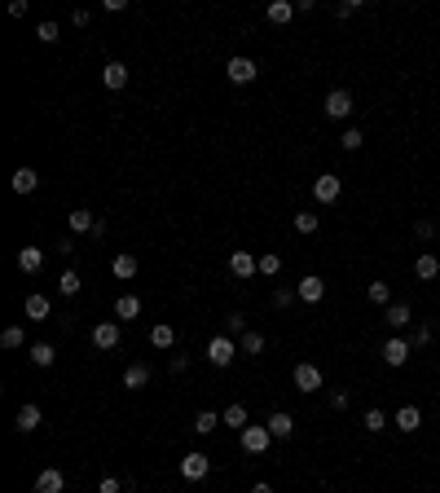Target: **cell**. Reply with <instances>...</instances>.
<instances>
[{
    "instance_id": "cell-1",
    "label": "cell",
    "mask_w": 440,
    "mask_h": 493,
    "mask_svg": "<svg viewBox=\"0 0 440 493\" xmlns=\"http://www.w3.org/2000/svg\"><path fill=\"white\" fill-rule=\"evenodd\" d=\"M238 436H242V449H247V454H265L269 440H273V431H269L265 423H247Z\"/></svg>"
},
{
    "instance_id": "cell-2",
    "label": "cell",
    "mask_w": 440,
    "mask_h": 493,
    "mask_svg": "<svg viewBox=\"0 0 440 493\" xmlns=\"http://www.w3.org/2000/svg\"><path fill=\"white\" fill-rule=\"evenodd\" d=\"M233 357H238V344L229 339V335H216V339L207 344V362L211 366H229Z\"/></svg>"
},
{
    "instance_id": "cell-3",
    "label": "cell",
    "mask_w": 440,
    "mask_h": 493,
    "mask_svg": "<svg viewBox=\"0 0 440 493\" xmlns=\"http://www.w3.org/2000/svg\"><path fill=\"white\" fill-rule=\"evenodd\" d=\"M339 194H343V176L326 172V176H317V181H313V198L317 203H335Z\"/></svg>"
},
{
    "instance_id": "cell-4",
    "label": "cell",
    "mask_w": 440,
    "mask_h": 493,
    "mask_svg": "<svg viewBox=\"0 0 440 493\" xmlns=\"http://www.w3.org/2000/svg\"><path fill=\"white\" fill-rule=\"evenodd\" d=\"M207 472H211V458H207V454H185V458H181V476L194 480V485H198V480H207Z\"/></svg>"
},
{
    "instance_id": "cell-5",
    "label": "cell",
    "mask_w": 440,
    "mask_h": 493,
    "mask_svg": "<svg viewBox=\"0 0 440 493\" xmlns=\"http://www.w3.org/2000/svg\"><path fill=\"white\" fill-rule=\"evenodd\" d=\"M410 353H414V344H410V339H401V335H392V339L383 344V362H388V366H405V362H410Z\"/></svg>"
},
{
    "instance_id": "cell-6",
    "label": "cell",
    "mask_w": 440,
    "mask_h": 493,
    "mask_svg": "<svg viewBox=\"0 0 440 493\" xmlns=\"http://www.w3.org/2000/svg\"><path fill=\"white\" fill-rule=\"evenodd\" d=\"M224 75H229L233 84H251L260 75V66L251 62V57H229V66H224Z\"/></svg>"
},
{
    "instance_id": "cell-7",
    "label": "cell",
    "mask_w": 440,
    "mask_h": 493,
    "mask_svg": "<svg viewBox=\"0 0 440 493\" xmlns=\"http://www.w3.org/2000/svg\"><path fill=\"white\" fill-rule=\"evenodd\" d=\"M326 115H330V119H348V115H352V93H348V89L326 93Z\"/></svg>"
},
{
    "instance_id": "cell-8",
    "label": "cell",
    "mask_w": 440,
    "mask_h": 493,
    "mask_svg": "<svg viewBox=\"0 0 440 493\" xmlns=\"http://www.w3.org/2000/svg\"><path fill=\"white\" fill-rule=\"evenodd\" d=\"M295 388H300V392H317V388H322V370H317L313 362H300V366H295Z\"/></svg>"
},
{
    "instance_id": "cell-9",
    "label": "cell",
    "mask_w": 440,
    "mask_h": 493,
    "mask_svg": "<svg viewBox=\"0 0 440 493\" xmlns=\"http://www.w3.org/2000/svg\"><path fill=\"white\" fill-rule=\"evenodd\" d=\"M93 348H106V353L119 348V322H97L93 326Z\"/></svg>"
},
{
    "instance_id": "cell-10",
    "label": "cell",
    "mask_w": 440,
    "mask_h": 493,
    "mask_svg": "<svg viewBox=\"0 0 440 493\" xmlns=\"http://www.w3.org/2000/svg\"><path fill=\"white\" fill-rule=\"evenodd\" d=\"M229 273H233V278H256V273H260V269H256V256L238 247L233 256H229Z\"/></svg>"
},
{
    "instance_id": "cell-11",
    "label": "cell",
    "mask_w": 440,
    "mask_h": 493,
    "mask_svg": "<svg viewBox=\"0 0 440 493\" xmlns=\"http://www.w3.org/2000/svg\"><path fill=\"white\" fill-rule=\"evenodd\" d=\"M295 295H300L304 304H317V299L326 295V282L317 278V273H308V278H300V286H295Z\"/></svg>"
},
{
    "instance_id": "cell-12",
    "label": "cell",
    "mask_w": 440,
    "mask_h": 493,
    "mask_svg": "<svg viewBox=\"0 0 440 493\" xmlns=\"http://www.w3.org/2000/svg\"><path fill=\"white\" fill-rule=\"evenodd\" d=\"M66 489V476L57 472V467H49V472L35 476V493H62Z\"/></svg>"
},
{
    "instance_id": "cell-13",
    "label": "cell",
    "mask_w": 440,
    "mask_h": 493,
    "mask_svg": "<svg viewBox=\"0 0 440 493\" xmlns=\"http://www.w3.org/2000/svg\"><path fill=\"white\" fill-rule=\"evenodd\" d=\"M40 418H44V414H40V405H22L18 418H14V427L22 431V436H31V431L40 427Z\"/></svg>"
},
{
    "instance_id": "cell-14",
    "label": "cell",
    "mask_w": 440,
    "mask_h": 493,
    "mask_svg": "<svg viewBox=\"0 0 440 493\" xmlns=\"http://www.w3.org/2000/svg\"><path fill=\"white\" fill-rule=\"evenodd\" d=\"M66 221H70V230H75V234H93V230L102 225V221H97V216H93L88 207H75V212L66 216Z\"/></svg>"
},
{
    "instance_id": "cell-15",
    "label": "cell",
    "mask_w": 440,
    "mask_h": 493,
    "mask_svg": "<svg viewBox=\"0 0 440 493\" xmlns=\"http://www.w3.org/2000/svg\"><path fill=\"white\" fill-rule=\"evenodd\" d=\"M383 317H388V326H392V331H405L410 322H414V313H410V304H401V299H396V304H388Z\"/></svg>"
},
{
    "instance_id": "cell-16",
    "label": "cell",
    "mask_w": 440,
    "mask_h": 493,
    "mask_svg": "<svg viewBox=\"0 0 440 493\" xmlns=\"http://www.w3.org/2000/svg\"><path fill=\"white\" fill-rule=\"evenodd\" d=\"M436 273H440V260L432 256V251H423V256L414 260V278H419V282H432Z\"/></svg>"
},
{
    "instance_id": "cell-17",
    "label": "cell",
    "mask_w": 440,
    "mask_h": 493,
    "mask_svg": "<svg viewBox=\"0 0 440 493\" xmlns=\"http://www.w3.org/2000/svg\"><path fill=\"white\" fill-rule=\"evenodd\" d=\"M9 185H14V194H31V189L40 185V172H35V167H18Z\"/></svg>"
},
{
    "instance_id": "cell-18",
    "label": "cell",
    "mask_w": 440,
    "mask_h": 493,
    "mask_svg": "<svg viewBox=\"0 0 440 493\" xmlns=\"http://www.w3.org/2000/svg\"><path fill=\"white\" fill-rule=\"evenodd\" d=\"M18 269H22V273H40V269H44V251H40V247H22V251H18Z\"/></svg>"
},
{
    "instance_id": "cell-19",
    "label": "cell",
    "mask_w": 440,
    "mask_h": 493,
    "mask_svg": "<svg viewBox=\"0 0 440 493\" xmlns=\"http://www.w3.org/2000/svg\"><path fill=\"white\" fill-rule=\"evenodd\" d=\"M115 317H119V322H137V317H141V299H137V295H119V299H115Z\"/></svg>"
},
{
    "instance_id": "cell-20",
    "label": "cell",
    "mask_w": 440,
    "mask_h": 493,
    "mask_svg": "<svg viewBox=\"0 0 440 493\" xmlns=\"http://www.w3.org/2000/svg\"><path fill=\"white\" fill-rule=\"evenodd\" d=\"M265 427H269V431H273V436H278V440H282V436H291V431H295V418H291L287 410H273V414H269V423H265Z\"/></svg>"
},
{
    "instance_id": "cell-21",
    "label": "cell",
    "mask_w": 440,
    "mask_h": 493,
    "mask_svg": "<svg viewBox=\"0 0 440 493\" xmlns=\"http://www.w3.org/2000/svg\"><path fill=\"white\" fill-rule=\"evenodd\" d=\"M111 273H115V278H137V256H133V251H119V256H115V264H111Z\"/></svg>"
},
{
    "instance_id": "cell-22",
    "label": "cell",
    "mask_w": 440,
    "mask_h": 493,
    "mask_svg": "<svg viewBox=\"0 0 440 493\" xmlns=\"http://www.w3.org/2000/svg\"><path fill=\"white\" fill-rule=\"evenodd\" d=\"M102 84H106V89H124V84H128V66L124 62H106Z\"/></svg>"
},
{
    "instance_id": "cell-23",
    "label": "cell",
    "mask_w": 440,
    "mask_h": 493,
    "mask_svg": "<svg viewBox=\"0 0 440 493\" xmlns=\"http://www.w3.org/2000/svg\"><path fill=\"white\" fill-rule=\"evenodd\" d=\"M396 427H401V431H419V427H423L419 405H401V410H396Z\"/></svg>"
},
{
    "instance_id": "cell-24",
    "label": "cell",
    "mask_w": 440,
    "mask_h": 493,
    "mask_svg": "<svg viewBox=\"0 0 440 493\" xmlns=\"http://www.w3.org/2000/svg\"><path fill=\"white\" fill-rule=\"evenodd\" d=\"M146 383H150V366H141V362H133V366H128L124 370V388H146Z\"/></svg>"
},
{
    "instance_id": "cell-25",
    "label": "cell",
    "mask_w": 440,
    "mask_h": 493,
    "mask_svg": "<svg viewBox=\"0 0 440 493\" xmlns=\"http://www.w3.org/2000/svg\"><path fill=\"white\" fill-rule=\"evenodd\" d=\"M27 322H49V295H27Z\"/></svg>"
},
{
    "instance_id": "cell-26",
    "label": "cell",
    "mask_w": 440,
    "mask_h": 493,
    "mask_svg": "<svg viewBox=\"0 0 440 493\" xmlns=\"http://www.w3.org/2000/svg\"><path fill=\"white\" fill-rule=\"evenodd\" d=\"M291 18H295L291 0H273V5H269V22H273V27H282V22H291Z\"/></svg>"
},
{
    "instance_id": "cell-27",
    "label": "cell",
    "mask_w": 440,
    "mask_h": 493,
    "mask_svg": "<svg viewBox=\"0 0 440 493\" xmlns=\"http://www.w3.org/2000/svg\"><path fill=\"white\" fill-rule=\"evenodd\" d=\"M27 357H31V366H40V370H44V366H53V357H57V353H53V344H31V348H27Z\"/></svg>"
},
{
    "instance_id": "cell-28",
    "label": "cell",
    "mask_w": 440,
    "mask_h": 493,
    "mask_svg": "<svg viewBox=\"0 0 440 493\" xmlns=\"http://www.w3.org/2000/svg\"><path fill=\"white\" fill-rule=\"evenodd\" d=\"M220 423H224V427H233V431H242V427H247V405H238V401H233L229 410L220 414Z\"/></svg>"
},
{
    "instance_id": "cell-29",
    "label": "cell",
    "mask_w": 440,
    "mask_h": 493,
    "mask_svg": "<svg viewBox=\"0 0 440 493\" xmlns=\"http://www.w3.org/2000/svg\"><path fill=\"white\" fill-rule=\"evenodd\" d=\"M256 269L265 273V278H278V273H282V256H278V251H269V256H256Z\"/></svg>"
},
{
    "instance_id": "cell-30",
    "label": "cell",
    "mask_w": 440,
    "mask_h": 493,
    "mask_svg": "<svg viewBox=\"0 0 440 493\" xmlns=\"http://www.w3.org/2000/svg\"><path fill=\"white\" fill-rule=\"evenodd\" d=\"M79 286H84V278H79L75 269H62V278H57V291H62V295H79Z\"/></svg>"
},
{
    "instance_id": "cell-31",
    "label": "cell",
    "mask_w": 440,
    "mask_h": 493,
    "mask_svg": "<svg viewBox=\"0 0 440 493\" xmlns=\"http://www.w3.org/2000/svg\"><path fill=\"white\" fill-rule=\"evenodd\" d=\"M150 344H154V348H172V344H176V331L168 326V322H159V326L150 331Z\"/></svg>"
},
{
    "instance_id": "cell-32",
    "label": "cell",
    "mask_w": 440,
    "mask_h": 493,
    "mask_svg": "<svg viewBox=\"0 0 440 493\" xmlns=\"http://www.w3.org/2000/svg\"><path fill=\"white\" fill-rule=\"evenodd\" d=\"M238 348H242V353H247V357H260V353H265V335H256V331H247V335H242V339H238Z\"/></svg>"
},
{
    "instance_id": "cell-33",
    "label": "cell",
    "mask_w": 440,
    "mask_h": 493,
    "mask_svg": "<svg viewBox=\"0 0 440 493\" xmlns=\"http://www.w3.org/2000/svg\"><path fill=\"white\" fill-rule=\"evenodd\" d=\"M365 299H370V304H392V286L388 282H370L365 286Z\"/></svg>"
},
{
    "instance_id": "cell-34",
    "label": "cell",
    "mask_w": 440,
    "mask_h": 493,
    "mask_svg": "<svg viewBox=\"0 0 440 493\" xmlns=\"http://www.w3.org/2000/svg\"><path fill=\"white\" fill-rule=\"evenodd\" d=\"M216 427H220V414L198 410V418H194V431H198V436H207V431H216Z\"/></svg>"
},
{
    "instance_id": "cell-35",
    "label": "cell",
    "mask_w": 440,
    "mask_h": 493,
    "mask_svg": "<svg viewBox=\"0 0 440 493\" xmlns=\"http://www.w3.org/2000/svg\"><path fill=\"white\" fill-rule=\"evenodd\" d=\"M224 335H229V339H242V335H247V317H242V313H229V317H224Z\"/></svg>"
},
{
    "instance_id": "cell-36",
    "label": "cell",
    "mask_w": 440,
    "mask_h": 493,
    "mask_svg": "<svg viewBox=\"0 0 440 493\" xmlns=\"http://www.w3.org/2000/svg\"><path fill=\"white\" fill-rule=\"evenodd\" d=\"M361 427H365V431H383V427H388V414H383V410H365Z\"/></svg>"
},
{
    "instance_id": "cell-37",
    "label": "cell",
    "mask_w": 440,
    "mask_h": 493,
    "mask_svg": "<svg viewBox=\"0 0 440 493\" xmlns=\"http://www.w3.org/2000/svg\"><path fill=\"white\" fill-rule=\"evenodd\" d=\"M295 230H300V234H317V212H295Z\"/></svg>"
},
{
    "instance_id": "cell-38",
    "label": "cell",
    "mask_w": 440,
    "mask_h": 493,
    "mask_svg": "<svg viewBox=\"0 0 440 493\" xmlns=\"http://www.w3.org/2000/svg\"><path fill=\"white\" fill-rule=\"evenodd\" d=\"M0 344H5V348H22V344H27V331H22V326H9L5 335H0Z\"/></svg>"
},
{
    "instance_id": "cell-39",
    "label": "cell",
    "mask_w": 440,
    "mask_h": 493,
    "mask_svg": "<svg viewBox=\"0 0 440 493\" xmlns=\"http://www.w3.org/2000/svg\"><path fill=\"white\" fill-rule=\"evenodd\" d=\"M361 128H343V150H361Z\"/></svg>"
},
{
    "instance_id": "cell-40",
    "label": "cell",
    "mask_w": 440,
    "mask_h": 493,
    "mask_svg": "<svg viewBox=\"0 0 440 493\" xmlns=\"http://www.w3.org/2000/svg\"><path fill=\"white\" fill-rule=\"evenodd\" d=\"M35 40L53 44V40H57V22H40V27H35Z\"/></svg>"
},
{
    "instance_id": "cell-41",
    "label": "cell",
    "mask_w": 440,
    "mask_h": 493,
    "mask_svg": "<svg viewBox=\"0 0 440 493\" xmlns=\"http://www.w3.org/2000/svg\"><path fill=\"white\" fill-rule=\"evenodd\" d=\"M291 299H300V295L291 291V286H278V291H273V304H278V308H287Z\"/></svg>"
},
{
    "instance_id": "cell-42",
    "label": "cell",
    "mask_w": 440,
    "mask_h": 493,
    "mask_svg": "<svg viewBox=\"0 0 440 493\" xmlns=\"http://www.w3.org/2000/svg\"><path fill=\"white\" fill-rule=\"evenodd\" d=\"M414 238H423V243H427V238H436V225L432 221H419V225H414Z\"/></svg>"
},
{
    "instance_id": "cell-43",
    "label": "cell",
    "mask_w": 440,
    "mask_h": 493,
    "mask_svg": "<svg viewBox=\"0 0 440 493\" xmlns=\"http://www.w3.org/2000/svg\"><path fill=\"white\" fill-rule=\"evenodd\" d=\"M97 493H124V485H119V476H106L97 485Z\"/></svg>"
},
{
    "instance_id": "cell-44",
    "label": "cell",
    "mask_w": 440,
    "mask_h": 493,
    "mask_svg": "<svg viewBox=\"0 0 440 493\" xmlns=\"http://www.w3.org/2000/svg\"><path fill=\"white\" fill-rule=\"evenodd\" d=\"M356 14V0H343V5H335V18L343 22V18H352Z\"/></svg>"
},
{
    "instance_id": "cell-45",
    "label": "cell",
    "mask_w": 440,
    "mask_h": 493,
    "mask_svg": "<svg viewBox=\"0 0 440 493\" xmlns=\"http://www.w3.org/2000/svg\"><path fill=\"white\" fill-rule=\"evenodd\" d=\"M427 344H432V326H419L414 331V348H427Z\"/></svg>"
},
{
    "instance_id": "cell-46",
    "label": "cell",
    "mask_w": 440,
    "mask_h": 493,
    "mask_svg": "<svg viewBox=\"0 0 440 493\" xmlns=\"http://www.w3.org/2000/svg\"><path fill=\"white\" fill-rule=\"evenodd\" d=\"M348 401H352L348 392H330V410H348Z\"/></svg>"
},
{
    "instance_id": "cell-47",
    "label": "cell",
    "mask_w": 440,
    "mask_h": 493,
    "mask_svg": "<svg viewBox=\"0 0 440 493\" xmlns=\"http://www.w3.org/2000/svg\"><path fill=\"white\" fill-rule=\"evenodd\" d=\"M251 493H273V485H269V480H256V485H251Z\"/></svg>"
}]
</instances>
